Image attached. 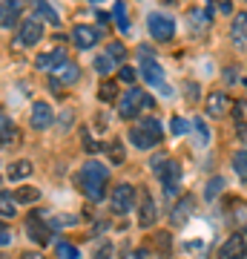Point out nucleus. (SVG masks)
<instances>
[{
	"instance_id": "1",
	"label": "nucleus",
	"mask_w": 247,
	"mask_h": 259,
	"mask_svg": "<svg viewBox=\"0 0 247 259\" xmlns=\"http://www.w3.org/2000/svg\"><path fill=\"white\" fill-rule=\"evenodd\" d=\"M107 182H110V170L101 161H86L78 173V187L89 202H101L107 193Z\"/></svg>"
},
{
	"instance_id": "2",
	"label": "nucleus",
	"mask_w": 247,
	"mask_h": 259,
	"mask_svg": "<svg viewBox=\"0 0 247 259\" xmlns=\"http://www.w3.org/2000/svg\"><path fill=\"white\" fill-rule=\"evenodd\" d=\"M161 139H164V130H161V124L156 118H141L135 127L129 130V141L138 150L156 147V144H161Z\"/></svg>"
},
{
	"instance_id": "3",
	"label": "nucleus",
	"mask_w": 247,
	"mask_h": 259,
	"mask_svg": "<svg viewBox=\"0 0 247 259\" xmlns=\"http://www.w3.org/2000/svg\"><path fill=\"white\" fill-rule=\"evenodd\" d=\"M138 52H141V75H144V81L150 83V87H158L161 93H167V83H164L167 75H164V66L153 58L156 52H153V49H146V47H141Z\"/></svg>"
},
{
	"instance_id": "4",
	"label": "nucleus",
	"mask_w": 247,
	"mask_h": 259,
	"mask_svg": "<svg viewBox=\"0 0 247 259\" xmlns=\"http://www.w3.org/2000/svg\"><path fill=\"white\" fill-rule=\"evenodd\" d=\"M146 29H150V37L158 40V44H164V40H173L175 35V20L164 12H153L150 18H146Z\"/></svg>"
},
{
	"instance_id": "5",
	"label": "nucleus",
	"mask_w": 247,
	"mask_h": 259,
	"mask_svg": "<svg viewBox=\"0 0 247 259\" xmlns=\"http://www.w3.org/2000/svg\"><path fill=\"white\" fill-rule=\"evenodd\" d=\"M132 204H135V187H132V185H118L110 193V207H112L115 216L129 213V210H132Z\"/></svg>"
},
{
	"instance_id": "6",
	"label": "nucleus",
	"mask_w": 247,
	"mask_h": 259,
	"mask_svg": "<svg viewBox=\"0 0 247 259\" xmlns=\"http://www.w3.org/2000/svg\"><path fill=\"white\" fill-rule=\"evenodd\" d=\"M29 124H32V130H49L55 124V110L46 101H35L32 112H29Z\"/></svg>"
},
{
	"instance_id": "7",
	"label": "nucleus",
	"mask_w": 247,
	"mask_h": 259,
	"mask_svg": "<svg viewBox=\"0 0 247 259\" xmlns=\"http://www.w3.org/2000/svg\"><path fill=\"white\" fill-rule=\"evenodd\" d=\"M144 98H146V95L141 93V90H135V87H132V90H129V93L118 101V115H121V118H127V121L135 118L138 110H144Z\"/></svg>"
},
{
	"instance_id": "8",
	"label": "nucleus",
	"mask_w": 247,
	"mask_h": 259,
	"mask_svg": "<svg viewBox=\"0 0 247 259\" xmlns=\"http://www.w3.org/2000/svg\"><path fill=\"white\" fill-rule=\"evenodd\" d=\"M244 253H247V231L233 233V236L219 248V259H241Z\"/></svg>"
},
{
	"instance_id": "9",
	"label": "nucleus",
	"mask_w": 247,
	"mask_h": 259,
	"mask_svg": "<svg viewBox=\"0 0 247 259\" xmlns=\"http://www.w3.org/2000/svg\"><path fill=\"white\" fill-rule=\"evenodd\" d=\"M98 40H101V32L95 26H86V23H78V26L72 29V44L78 49H92L98 47Z\"/></svg>"
},
{
	"instance_id": "10",
	"label": "nucleus",
	"mask_w": 247,
	"mask_h": 259,
	"mask_svg": "<svg viewBox=\"0 0 247 259\" xmlns=\"http://www.w3.org/2000/svg\"><path fill=\"white\" fill-rule=\"evenodd\" d=\"M40 37H43V23H40L37 18H26L23 23H20L18 40L23 44V47H35Z\"/></svg>"
},
{
	"instance_id": "11",
	"label": "nucleus",
	"mask_w": 247,
	"mask_h": 259,
	"mask_svg": "<svg viewBox=\"0 0 247 259\" xmlns=\"http://www.w3.org/2000/svg\"><path fill=\"white\" fill-rule=\"evenodd\" d=\"M153 222H156V202H153L150 190H138V225L150 228Z\"/></svg>"
},
{
	"instance_id": "12",
	"label": "nucleus",
	"mask_w": 247,
	"mask_h": 259,
	"mask_svg": "<svg viewBox=\"0 0 247 259\" xmlns=\"http://www.w3.org/2000/svg\"><path fill=\"white\" fill-rule=\"evenodd\" d=\"M26 233L32 236V242H37V245H49V242H52V228H49L40 216H32L26 222Z\"/></svg>"
},
{
	"instance_id": "13",
	"label": "nucleus",
	"mask_w": 247,
	"mask_h": 259,
	"mask_svg": "<svg viewBox=\"0 0 247 259\" xmlns=\"http://www.w3.org/2000/svg\"><path fill=\"white\" fill-rule=\"evenodd\" d=\"M66 61H69V58H66L64 49H52V52H43V55H37L35 66H37V69H43V72H49V69H52V72H58V69L66 64Z\"/></svg>"
},
{
	"instance_id": "14",
	"label": "nucleus",
	"mask_w": 247,
	"mask_h": 259,
	"mask_svg": "<svg viewBox=\"0 0 247 259\" xmlns=\"http://www.w3.org/2000/svg\"><path fill=\"white\" fill-rule=\"evenodd\" d=\"M161 182H164V193L173 199L178 193V182H181V167L175 164V161H167L164 170H161Z\"/></svg>"
},
{
	"instance_id": "15",
	"label": "nucleus",
	"mask_w": 247,
	"mask_h": 259,
	"mask_svg": "<svg viewBox=\"0 0 247 259\" xmlns=\"http://www.w3.org/2000/svg\"><path fill=\"white\" fill-rule=\"evenodd\" d=\"M204 110H207L210 118H221V115L230 110V98L224 93H210L207 95V101H204Z\"/></svg>"
},
{
	"instance_id": "16",
	"label": "nucleus",
	"mask_w": 247,
	"mask_h": 259,
	"mask_svg": "<svg viewBox=\"0 0 247 259\" xmlns=\"http://www.w3.org/2000/svg\"><path fill=\"white\" fill-rule=\"evenodd\" d=\"M20 12H23V3L20 0H3V18H0V23H3V29L6 32H12L15 29V23H18Z\"/></svg>"
},
{
	"instance_id": "17",
	"label": "nucleus",
	"mask_w": 247,
	"mask_h": 259,
	"mask_svg": "<svg viewBox=\"0 0 247 259\" xmlns=\"http://www.w3.org/2000/svg\"><path fill=\"white\" fill-rule=\"evenodd\" d=\"M195 210V196H184L173 204V225H184Z\"/></svg>"
},
{
	"instance_id": "18",
	"label": "nucleus",
	"mask_w": 247,
	"mask_h": 259,
	"mask_svg": "<svg viewBox=\"0 0 247 259\" xmlns=\"http://www.w3.org/2000/svg\"><path fill=\"white\" fill-rule=\"evenodd\" d=\"M230 32H233V44L244 49L247 47V12H241V15H236V18H233Z\"/></svg>"
},
{
	"instance_id": "19",
	"label": "nucleus",
	"mask_w": 247,
	"mask_h": 259,
	"mask_svg": "<svg viewBox=\"0 0 247 259\" xmlns=\"http://www.w3.org/2000/svg\"><path fill=\"white\" fill-rule=\"evenodd\" d=\"M55 78H58L61 83H66V87H72V83L78 81V78H81V66L72 64V61H66V64L55 72Z\"/></svg>"
},
{
	"instance_id": "20",
	"label": "nucleus",
	"mask_w": 247,
	"mask_h": 259,
	"mask_svg": "<svg viewBox=\"0 0 247 259\" xmlns=\"http://www.w3.org/2000/svg\"><path fill=\"white\" fill-rule=\"evenodd\" d=\"M32 6H35V15H37V18H43L46 23H52V26H58V23H61V15H58V12L52 9L46 0H32Z\"/></svg>"
},
{
	"instance_id": "21",
	"label": "nucleus",
	"mask_w": 247,
	"mask_h": 259,
	"mask_svg": "<svg viewBox=\"0 0 247 259\" xmlns=\"http://www.w3.org/2000/svg\"><path fill=\"white\" fill-rule=\"evenodd\" d=\"M35 167H32V161H26V158H20V161H15V164H9V170H6V176L12 179V182H20V179H26L29 173H32Z\"/></svg>"
},
{
	"instance_id": "22",
	"label": "nucleus",
	"mask_w": 247,
	"mask_h": 259,
	"mask_svg": "<svg viewBox=\"0 0 247 259\" xmlns=\"http://www.w3.org/2000/svg\"><path fill=\"white\" fill-rule=\"evenodd\" d=\"M233 118H236L238 136H244V139H247V101H236V104H233Z\"/></svg>"
},
{
	"instance_id": "23",
	"label": "nucleus",
	"mask_w": 247,
	"mask_h": 259,
	"mask_svg": "<svg viewBox=\"0 0 247 259\" xmlns=\"http://www.w3.org/2000/svg\"><path fill=\"white\" fill-rule=\"evenodd\" d=\"M233 170H236V176L241 179V185H244L247 182V147L233 153Z\"/></svg>"
},
{
	"instance_id": "24",
	"label": "nucleus",
	"mask_w": 247,
	"mask_h": 259,
	"mask_svg": "<svg viewBox=\"0 0 247 259\" xmlns=\"http://www.w3.org/2000/svg\"><path fill=\"white\" fill-rule=\"evenodd\" d=\"M98 98H101L104 104H112V101H118V83L107 78V81H104L101 87H98Z\"/></svg>"
},
{
	"instance_id": "25",
	"label": "nucleus",
	"mask_w": 247,
	"mask_h": 259,
	"mask_svg": "<svg viewBox=\"0 0 247 259\" xmlns=\"http://www.w3.org/2000/svg\"><path fill=\"white\" fill-rule=\"evenodd\" d=\"M15 202H18V199L12 193H6V190L0 193V216H3V219H15Z\"/></svg>"
},
{
	"instance_id": "26",
	"label": "nucleus",
	"mask_w": 247,
	"mask_h": 259,
	"mask_svg": "<svg viewBox=\"0 0 247 259\" xmlns=\"http://www.w3.org/2000/svg\"><path fill=\"white\" fill-rule=\"evenodd\" d=\"M55 256L58 259H81V250L75 248V245H69V242H58L55 245Z\"/></svg>"
},
{
	"instance_id": "27",
	"label": "nucleus",
	"mask_w": 247,
	"mask_h": 259,
	"mask_svg": "<svg viewBox=\"0 0 247 259\" xmlns=\"http://www.w3.org/2000/svg\"><path fill=\"white\" fill-rule=\"evenodd\" d=\"M112 15H115V23H118L121 32H129V18H127V6L124 3H115V9H112Z\"/></svg>"
},
{
	"instance_id": "28",
	"label": "nucleus",
	"mask_w": 247,
	"mask_h": 259,
	"mask_svg": "<svg viewBox=\"0 0 247 259\" xmlns=\"http://www.w3.org/2000/svg\"><path fill=\"white\" fill-rule=\"evenodd\" d=\"M15 199H18V202H37V199H40V190H37V187H18V190H15Z\"/></svg>"
},
{
	"instance_id": "29",
	"label": "nucleus",
	"mask_w": 247,
	"mask_h": 259,
	"mask_svg": "<svg viewBox=\"0 0 247 259\" xmlns=\"http://www.w3.org/2000/svg\"><path fill=\"white\" fill-rule=\"evenodd\" d=\"M0 130H3V147H9L12 139H15V121H12L9 115H3V118H0Z\"/></svg>"
},
{
	"instance_id": "30",
	"label": "nucleus",
	"mask_w": 247,
	"mask_h": 259,
	"mask_svg": "<svg viewBox=\"0 0 247 259\" xmlns=\"http://www.w3.org/2000/svg\"><path fill=\"white\" fill-rule=\"evenodd\" d=\"M192 124H195V127H192V133L199 136V147H207V141H210V130H207V124H204L202 118H195Z\"/></svg>"
},
{
	"instance_id": "31",
	"label": "nucleus",
	"mask_w": 247,
	"mask_h": 259,
	"mask_svg": "<svg viewBox=\"0 0 247 259\" xmlns=\"http://www.w3.org/2000/svg\"><path fill=\"white\" fill-rule=\"evenodd\" d=\"M107 55H110L115 64H121V61L127 58V49H124V44H121V40H112L110 47H107Z\"/></svg>"
},
{
	"instance_id": "32",
	"label": "nucleus",
	"mask_w": 247,
	"mask_h": 259,
	"mask_svg": "<svg viewBox=\"0 0 247 259\" xmlns=\"http://www.w3.org/2000/svg\"><path fill=\"white\" fill-rule=\"evenodd\" d=\"M221 187H224V182H221L219 176H213L210 182H207V187H204V199H210V202H213V199H216V193H219Z\"/></svg>"
},
{
	"instance_id": "33",
	"label": "nucleus",
	"mask_w": 247,
	"mask_h": 259,
	"mask_svg": "<svg viewBox=\"0 0 247 259\" xmlns=\"http://www.w3.org/2000/svg\"><path fill=\"white\" fill-rule=\"evenodd\" d=\"M156 248H158L161 256H170V233H167V231L156 233Z\"/></svg>"
},
{
	"instance_id": "34",
	"label": "nucleus",
	"mask_w": 247,
	"mask_h": 259,
	"mask_svg": "<svg viewBox=\"0 0 247 259\" xmlns=\"http://www.w3.org/2000/svg\"><path fill=\"white\" fill-rule=\"evenodd\" d=\"M112 66H115V61H112L110 55H98V58H95V69H98L101 75H110Z\"/></svg>"
},
{
	"instance_id": "35",
	"label": "nucleus",
	"mask_w": 247,
	"mask_h": 259,
	"mask_svg": "<svg viewBox=\"0 0 247 259\" xmlns=\"http://www.w3.org/2000/svg\"><path fill=\"white\" fill-rule=\"evenodd\" d=\"M170 130H173V136H184V133L190 130V124H187L181 115H173V121H170Z\"/></svg>"
},
{
	"instance_id": "36",
	"label": "nucleus",
	"mask_w": 247,
	"mask_h": 259,
	"mask_svg": "<svg viewBox=\"0 0 247 259\" xmlns=\"http://www.w3.org/2000/svg\"><path fill=\"white\" fill-rule=\"evenodd\" d=\"M110 256H112V242H104V245H98V250H95L92 259H110Z\"/></svg>"
},
{
	"instance_id": "37",
	"label": "nucleus",
	"mask_w": 247,
	"mask_h": 259,
	"mask_svg": "<svg viewBox=\"0 0 247 259\" xmlns=\"http://www.w3.org/2000/svg\"><path fill=\"white\" fill-rule=\"evenodd\" d=\"M81 136H83V144H86V153H98V150H104V144H98V141H92L86 130H83Z\"/></svg>"
},
{
	"instance_id": "38",
	"label": "nucleus",
	"mask_w": 247,
	"mask_h": 259,
	"mask_svg": "<svg viewBox=\"0 0 247 259\" xmlns=\"http://www.w3.org/2000/svg\"><path fill=\"white\" fill-rule=\"evenodd\" d=\"M118 78H121L124 83H135V69H132V66H121Z\"/></svg>"
},
{
	"instance_id": "39",
	"label": "nucleus",
	"mask_w": 247,
	"mask_h": 259,
	"mask_svg": "<svg viewBox=\"0 0 247 259\" xmlns=\"http://www.w3.org/2000/svg\"><path fill=\"white\" fill-rule=\"evenodd\" d=\"M184 90H187V98H190V101H195V98H199V83L187 81V83H184Z\"/></svg>"
},
{
	"instance_id": "40",
	"label": "nucleus",
	"mask_w": 247,
	"mask_h": 259,
	"mask_svg": "<svg viewBox=\"0 0 247 259\" xmlns=\"http://www.w3.org/2000/svg\"><path fill=\"white\" fill-rule=\"evenodd\" d=\"M12 242V233H9V228H6V225H3V231H0V245H3V248H6V245H9Z\"/></svg>"
},
{
	"instance_id": "41",
	"label": "nucleus",
	"mask_w": 247,
	"mask_h": 259,
	"mask_svg": "<svg viewBox=\"0 0 247 259\" xmlns=\"http://www.w3.org/2000/svg\"><path fill=\"white\" fill-rule=\"evenodd\" d=\"M219 12L221 15H230V12H233V3H230V0H219Z\"/></svg>"
},
{
	"instance_id": "42",
	"label": "nucleus",
	"mask_w": 247,
	"mask_h": 259,
	"mask_svg": "<svg viewBox=\"0 0 247 259\" xmlns=\"http://www.w3.org/2000/svg\"><path fill=\"white\" fill-rule=\"evenodd\" d=\"M224 81L227 83H236L238 78H236V69H233V66H230V69H224Z\"/></svg>"
},
{
	"instance_id": "43",
	"label": "nucleus",
	"mask_w": 247,
	"mask_h": 259,
	"mask_svg": "<svg viewBox=\"0 0 247 259\" xmlns=\"http://www.w3.org/2000/svg\"><path fill=\"white\" fill-rule=\"evenodd\" d=\"M23 259H43L40 253H23Z\"/></svg>"
},
{
	"instance_id": "44",
	"label": "nucleus",
	"mask_w": 247,
	"mask_h": 259,
	"mask_svg": "<svg viewBox=\"0 0 247 259\" xmlns=\"http://www.w3.org/2000/svg\"><path fill=\"white\" fill-rule=\"evenodd\" d=\"M244 87H247V78H244Z\"/></svg>"
}]
</instances>
